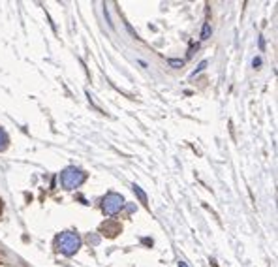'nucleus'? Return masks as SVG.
<instances>
[{
  "instance_id": "obj_1",
  "label": "nucleus",
  "mask_w": 278,
  "mask_h": 267,
  "mask_svg": "<svg viewBox=\"0 0 278 267\" xmlns=\"http://www.w3.org/2000/svg\"><path fill=\"white\" fill-rule=\"evenodd\" d=\"M56 245H58V250L66 256H72L79 250L81 247V237L75 233V231H64L58 235L56 239Z\"/></svg>"
},
{
  "instance_id": "obj_2",
  "label": "nucleus",
  "mask_w": 278,
  "mask_h": 267,
  "mask_svg": "<svg viewBox=\"0 0 278 267\" xmlns=\"http://www.w3.org/2000/svg\"><path fill=\"white\" fill-rule=\"evenodd\" d=\"M87 179L85 172H81L79 168H68L60 175V181H62V187L72 190V188H77L79 185H83V181Z\"/></svg>"
},
{
  "instance_id": "obj_3",
  "label": "nucleus",
  "mask_w": 278,
  "mask_h": 267,
  "mask_svg": "<svg viewBox=\"0 0 278 267\" xmlns=\"http://www.w3.org/2000/svg\"><path fill=\"white\" fill-rule=\"evenodd\" d=\"M124 207V198L120 196V194H107L106 198H104V201H102V209H104V213L106 214H117Z\"/></svg>"
},
{
  "instance_id": "obj_4",
  "label": "nucleus",
  "mask_w": 278,
  "mask_h": 267,
  "mask_svg": "<svg viewBox=\"0 0 278 267\" xmlns=\"http://www.w3.org/2000/svg\"><path fill=\"white\" fill-rule=\"evenodd\" d=\"M102 231L106 233L107 237H115V235L120 231V226L119 224H115V222H106V224L102 226Z\"/></svg>"
},
{
  "instance_id": "obj_5",
  "label": "nucleus",
  "mask_w": 278,
  "mask_h": 267,
  "mask_svg": "<svg viewBox=\"0 0 278 267\" xmlns=\"http://www.w3.org/2000/svg\"><path fill=\"white\" fill-rule=\"evenodd\" d=\"M133 192L137 194V198H139V201H141L143 205H147V194H145V192H143V190H141V187H139V185H133Z\"/></svg>"
},
{
  "instance_id": "obj_6",
  "label": "nucleus",
  "mask_w": 278,
  "mask_h": 267,
  "mask_svg": "<svg viewBox=\"0 0 278 267\" xmlns=\"http://www.w3.org/2000/svg\"><path fill=\"white\" fill-rule=\"evenodd\" d=\"M6 147H8V134L0 128V151H4Z\"/></svg>"
},
{
  "instance_id": "obj_7",
  "label": "nucleus",
  "mask_w": 278,
  "mask_h": 267,
  "mask_svg": "<svg viewBox=\"0 0 278 267\" xmlns=\"http://www.w3.org/2000/svg\"><path fill=\"white\" fill-rule=\"evenodd\" d=\"M207 38H211V25L209 23H205L201 28V40H207Z\"/></svg>"
},
{
  "instance_id": "obj_8",
  "label": "nucleus",
  "mask_w": 278,
  "mask_h": 267,
  "mask_svg": "<svg viewBox=\"0 0 278 267\" xmlns=\"http://www.w3.org/2000/svg\"><path fill=\"white\" fill-rule=\"evenodd\" d=\"M169 64H171L173 68H179V66H183V60H175V58H171Z\"/></svg>"
},
{
  "instance_id": "obj_9",
  "label": "nucleus",
  "mask_w": 278,
  "mask_h": 267,
  "mask_svg": "<svg viewBox=\"0 0 278 267\" xmlns=\"http://www.w3.org/2000/svg\"><path fill=\"white\" fill-rule=\"evenodd\" d=\"M252 64H254V68H259L261 66V58H259V57H258V58H254V60H252Z\"/></svg>"
},
{
  "instance_id": "obj_10",
  "label": "nucleus",
  "mask_w": 278,
  "mask_h": 267,
  "mask_svg": "<svg viewBox=\"0 0 278 267\" xmlns=\"http://www.w3.org/2000/svg\"><path fill=\"white\" fill-rule=\"evenodd\" d=\"M179 267H188V266H186L183 260H179Z\"/></svg>"
}]
</instances>
